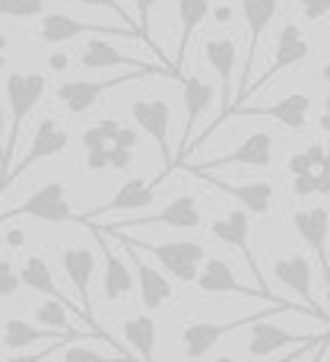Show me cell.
<instances>
[{
	"instance_id": "1",
	"label": "cell",
	"mask_w": 330,
	"mask_h": 362,
	"mask_svg": "<svg viewBox=\"0 0 330 362\" xmlns=\"http://www.w3.org/2000/svg\"><path fill=\"white\" fill-rule=\"evenodd\" d=\"M48 80L45 74H10L6 76V102H10V137H6V150H4V163H0V178L10 172V159L16 153L19 134H23L25 118L32 115V108L42 102Z\"/></svg>"
},
{
	"instance_id": "2",
	"label": "cell",
	"mask_w": 330,
	"mask_h": 362,
	"mask_svg": "<svg viewBox=\"0 0 330 362\" xmlns=\"http://www.w3.org/2000/svg\"><path fill=\"white\" fill-rule=\"evenodd\" d=\"M276 312H299L295 302H286V305H270L267 312H257V315H248V318H235V321H225V325H210V321H194V325H184L181 331V353L184 359H204L225 334L232 331H242V327H251L254 321L261 318H273Z\"/></svg>"
},
{
	"instance_id": "3",
	"label": "cell",
	"mask_w": 330,
	"mask_h": 362,
	"mask_svg": "<svg viewBox=\"0 0 330 362\" xmlns=\"http://www.w3.org/2000/svg\"><path fill=\"white\" fill-rule=\"evenodd\" d=\"M19 216H32V219H42V223H76V219H80L73 213V206H70L67 187H64L61 181H48V185H42L38 191H32L19 206L0 213V223L19 219Z\"/></svg>"
},
{
	"instance_id": "4",
	"label": "cell",
	"mask_w": 330,
	"mask_h": 362,
	"mask_svg": "<svg viewBox=\"0 0 330 362\" xmlns=\"http://www.w3.org/2000/svg\"><path fill=\"white\" fill-rule=\"evenodd\" d=\"M134 245L156 257L163 264V270H168L178 283H197L200 264L206 261V248L200 242H191V238H181V242H153V245L134 238Z\"/></svg>"
},
{
	"instance_id": "5",
	"label": "cell",
	"mask_w": 330,
	"mask_h": 362,
	"mask_svg": "<svg viewBox=\"0 0 330 362\" xmlns=\"http://www.w3.org/2000/svg\"><path fill=\"white\" fill-rule=\"evenodd\" d=\"M61 264H64V274H67V280L73 283L76 296H80V312H83V321L89 325V331L99 334V337L105 340V344L118 346L105 331H102L99 325H95V315H93L89 283H93V274H95V255H93L89 248H83V245H70V248H64V251H61Z\"/></svg>"
},
{
	"instance_id": "6",
	"label": "cell",
	"mask_w": 330,
	"mask_h": 362,
	"mask_svg": "<svg viewBox=\"0 0 330 362\" xmlns=\"http://www.w3.org/2000/svg\"><path fill=\"white\" fill-rule=\"evenodd\" d=\"M131 118L134 124L140 127L143 134H150L156 140L159 153H163V172L153 178V185H159L168 172H175V156L172 146H168V124H172V105L165 99H137L131 105Z\"/></svg>"
},
{
	"instance_id": "7",
	"label": "cell",
	"mask_w": 330,
	"mask_h": 362,
	"mask_svg": "<svg viewBox=\"0 0 330 362\" xmlns=\"http://www.w3.org/2000/svg\"><path fill=\"white\" fill-rule=\"evenodd\" d=\"M276 6H280V0H242V13H244V23H248V51H244V64L238 70L242 83H238V93L232 95V108H242V95L251 86V70H254V61H257V45H261L264 29L273 23ZM225 121H229V115H225Z\"/></svg>"
},
{
	"instance_id": "8",
	"label": "cell",
	"mask_w": 330,
	"mask_h": 362,
	"mask_svg": "<svg viewBox=\"0 0 330 362\" xmlns=\"http://www.w3.org/2000/svg\"><path fill=\"white\" fill-rule=\"evenodd\" d=\"M210 232H213V238H219L223 245L235 248L238 255L244 257V264H248V270H251V276H254L257 289H261V293L267 296V299H276V296L270 293L267 280H264L261 267H257L254 255H251V216H248V213H244V210H232L229 216L213 219V223H210Z\"/></svg>"
},
{
	"instance_id": "9",
	"label": "cell",
	"mask_w": 330,
	"mask_h": 362,
	"mask_svg": "<svg viewBox=\"0 0 330 362\" xmlns=\"http://www.w3.org/2000/svg\"><path fill=\"white\" fill-rule=\"evenodd\" d=\"M270 163H273V137H270L267 131H254V134H248L232 153L210 159V163L187 165V172H191V175H206L210 169H225V165H254V169H267Z\"/></svg>"
},
{
	"instance_id": "10",
	"label": "cell",
	"mask_w": 330,
	"mask_h": 362,
	"mask_svg": "<svg viewBox=\"0 0 330 362\" xmlns=\"http://www.w3.org/2000/svg\"><path fill=\"white\" fill-rule=\"evenodd\" d=\"M140 76L146 80V76H163V74H140V70H127V74L112 76V80H99V83L67 80V83H61V86H57V102H61L70 115H83V112H89V108L99 102L102 93L118 89V86H124V83H131V80H140Z\"/></svg>"
},
{
	"instance_id": "11",
	"label": "cell",
	"mask_w": 330,
	"mask_h": 362,
	"mask_svg": "<svg viewBox=\"0 0 330 362\" xmlns=\"http://www.w3.org/2000/svg\"><path fill=\"white\" fill-rule=\"evenodd\" d=\"M308 57V42H305V35H302V29L295 23H286L283 25V32H280V38H276V54H273V61H270V67L264 70V76L261 80H254L248 89H244V95H242V105L254 95V89H261V86H267L273 76H280L283 70H289V67H295V64H302ZM235 112V108H232Z\"/></svg>"
},
{
	"instance_id": "12",
	"label": "cell",
	"mask_w": 330,
	"mask_h": 362,
	"mask_svg": "<svg viewBox=\"0 0 330 362\" xmlns=\"http://www.w3.org/2000/svg\"><path fill=\"white\" fill-rule=\"evenodd\" d=\"M86 32H95V35H124V38H140L137 29H127V25H102V23H83V19H73L67 13H45L42 16V42L48 45H61L70 42L73 35H86ZM143 42V38H140Z\"/></svg>"
},
{
	"instance_id": "13",
	"label": "cell",
	"mask_w": 330,
	"mask_h": 362,
	"mask_svg": "<svg viewBox=\"0 0 330 362\" xmlns=\"http://www.w3.org/2000/svg\"><path fill=\"white\" fill-rule=\"evenodd\" d=\"M80 67H86V70L131 67V70H140V74H163V76H172V80H184V76H178L175 70H165L163 64H146V61H140V57L127 54V51H118L114 45L102 42V38H95V42H89L86 48H83Z\"/></svg>"
},
{
	"instance_id": "14",
	"label": "cell",
	"mask_w": 330,
	"mask_h": 362,
	"mask_svg": "<svg viewBox=\"0 0 330 362\" xmlns=\"http://www.w3.org/2000/svg\"><path fill=\"white\" fill-rule=\"evenodd\" d=\"M99 232H102V229H99ZM102 235H114L121 245H124L127 255H131L134 270H137V286H140V299H143V308L156 312V308H163L165 302H172V283H168L165 274H159L156 267H150V264L140 257V251H134L131 245H127V238L121 235V232H102Z\"/></svg>"
},
{
	"instance_id": "15",
	"label": "cell",
	"mask_w": 330,
	"mask_h": 362,
	"mask_svg": "<svg viewBox=\"0 0 330 362\" xmlns=\"http://www.w3.org/2000/svg\"><path fill=\"white\" fill-rule=\"evenodd\" d=\"M308 112H312V95L305 93H295V95H286V99H280L276 105H264V108H251V105H242L235 108V112H229V118H273L280 121L283 127H289V131H305L308 124Z\"/></svg>"
},
{
	"instance_id": "16",
	"label": "cell",
	"mask_w": 330,
	"mask_h": 362,
	"mask_svg": "<svg viewBox=\"0 0 330 362\" xmlns=\"http://www.w3.org/2000/svg\"><path fill=\"white\" fill-rule=\"evenodd\" d=\"M273 274H276V280H280L283 286H289L293 293L302 296L305 308L314 315V318L330 321V315L318 305V299H314V289H312V264H308V257H302V255L280 257V261L273 264Z\"/></svg>"
},
{
	"instance_id": "17",
	"label": "cell",
	"mask_w": 330,
	"mask_h": 362,
	"mask_svg": "<svg viewBox=\"0 0 330 362\" xmlns=\"http://www.w3.org/2000/svg\"><path fill=\"white\" fill-rule=\"evenodd\" d=\"M293 226L305 245L318 255L321 261V276L327 280V293H330V257H327V238H330V213L324 206H312V210H299L293 216Z\"/></svg>"
},
{
	"instance_id": "18",
	"label": "cell",
	"mask_w": 330,
	"mask_h": 362,
	"mask_svg": "<svg viewBox=\"0 0 330 362\" xmlns=\"http://www.w3.org/2000/svg\"><path fill=\"white\" fill-rule=\"evenodd\" d=\"M197 289H204V293H235V296H244V299H264V302H270V305H280L283 302V299H267L257 286L238 283V276L232 274V267L223 257H206L204 270L197 274Z\"/></svg>"
},
{
	"instance_id": "19",
	"label": "cell",
	"mask_w": 330,
	"mask_h": 362,
	"mask_svg": "<svg viewBox=\"0 0 330 362\" xmlns=\"http://www.w3.org/2000/svg\"><path fill=\"white\" fill-rule=\"evenodd\" d=\"M321 337V334H318ZM318 337H299V334H289L283 331L280 325H273L270 318H261L251 325V337H248V356L261 359V356H273L276 350H283V346H293V350H299V346H312L318 344Z\"/></svg>"
},
{
	"instance_id": "20",
	"label": "cell",
	"mask_w": 330,
	"mask_h": 362,
	"mask_svg": "<svg viewBox=\"0 0 330 362\" xmlns=\"http://www.w3.org/2000/svg\"><path fill=\"white\" fill-rule=\"evenodd\" d=\"M153 200H156V185L153 181H143V178H131L124 181V185L114 191V197L108 200V204L95 206L93 213H86V216H80L76 223H93V219L99 216H108V213H131V210H143V206H150Z\"/></svg>"
},
{
	"instance_id": "21",
	"label": "cell",
	"mask_w": 330,
	"mask_h": 362,
	"mask_svg": "<svg viewBox=\"0 0 330 362\" xmlns=\"http://www.w3.org/2000/svg\"><path fill=\"white\" fill-rule=\"evenodd\" d=\"M127 226H172V229H197L200 226V206L191 194H178L172 204H165L159 213L153 216H140V219H127L121 226H105V229H127Z\"/></svg>"
},
{
	"instance_id": "22",
	"label": "cell",
	"mask_w": 330,
	"mask_h": 362,
	"mask_svg": "<svg viewBox=\"0 0 330 362\" xmlns=\"http://www.w3.org/2000/svg\"><path fill=\"white\" fill-rule=\"evenodd\" d=\"M181 86H184V118L187 121H184V134H181V153L175 156V165L184 159L187 146H191L194 124L204 118V112L213 105V99H216V89H213L206 80H200V76H184V80H181Z\"/></svg>"
},
{
	"instance_id": "23",
	"label": "cell",
	"mask_w": 330,
	"mask_h": 362,
	"mask_svg": "<svg viewBox=\"0 0 330 362\" xmlns=\"http://www.w3.org/2000/svg\"><path fill=\"white\" fill-rule=\"evenodd\" d=\"M89 229H93L95 242H99L102 255H105V276H102V296H105V302H118V299H124V296H131L134 293V274L127 270V264L114 255V248L105 242V235H102L95 226H89Z\"/></svg>"
},
{
	"instance_id": "24",
	"label": "cell",
	"mask_w": 330,
	"mask_h": 362,
	"mask_svg": "<svg viewBox=\"0 0 330 362\" xmlns=\"http://www.w3.org/2000/svg\"><path fill=\"white\" fill-rule=\"evenodd\" d=\"M204 178L206 185L219 187V191L232 194L235 200H242L244 213H254V216H267L270 206H273V197H276V187L270 181H251V185H225L219 178H210V175H197Z\"/></svg>"
},
{
	"instance_id": "25",
	"label": "cell",
	"mask_w": 330,
	"mask_h": 362,
	"mask_svg": "<svg viewBox=\"0 0 330 362\" xmlns=\"http://www.w3.org/2000/svg\"><path fill=\"white\" fill-rule=\"evenodd\" d=\"M86 334H54V331H45V327L38 325H29V321L23 318H6L4 325V346L13 353L25 350V346L32 344H57V340H83Z\"/></svg>"
},
{
	"instance_id": "26",
	"label": "cell",
	"mask_w": 330,
	"mask_h": 362,
	"mask_svg": "<svg viewBox=\"0 0 330 362\" xmlns=\"http://www.w3.org/2000/svg\"><path fill=\"white\" fill-rule=\"evenodd\" d=\"M19 283L23 286H29V289H35V293H45L48 299H54V302H61L67 312H76L83 318V312L73 305V302L67 299V296L57 289V283H54V276H51V267H48V261L45 257H38V255H32V257H25V264H23V270H19Z\"/></svg>"
},
{
	"instance_id": "27",
	"label": "cell",
	"mask_w": 330,
	"mask_h": 362,
	"mask_svg": "<svg viewBox=\"0 0 330 362\" xmlns=\"http://www.w3.org/2000/svg\"><path fill=\"white\" fill-rule=\"evenodd\" d=\"M210 16V0H178V19H181V42H178V54H175V74L184 76V61L191 51V35L197 32V25Z\"/></svg>"
},
{
	"instance_id": "28",
	"label": "cell",
	"mask_w": 330,
	"mask_h": 362,
	"mask_svg": "<svg viewBox=\"0 0 330 362\" xmlns=\"http://www.w3.org/2000/svg\"><path fill=\"white\" fill-rule=\"evenodd\" d=\"M124 340L137 353V362H156V321L150 315H134L124 321Z\"/></svg>"
},
{
	"instance_id": "29",
	"label": "cell",
	"mask_w": 330,
	"mask_h": 362,
	"mask_svg": "<svg viewBox=\"0 0 330 362\" xmlns=\"http://www.w3.org/2000/svg\"><path fill=\"white\" fill-rule=\"evenodd\" d=\"M67 315H70L67 308H64L61 302H54V299L42 302V305L35 308V321L45 327V331H54V334H83V331H76V327H70Z\"/></svg>"
},
{
	"instance_id": "30",
	"label": "cell",
	"mask_w": 330,
	"mask_h": 362,
	"mask_svg": "<svg viewBox=\"0 0 330 362\" xmlns=\"http://www.w3.org/2000/svg\"><path fill=\"white\" fill-rule=\"evenodd\" d=\"M0 16L10 19L45 16V0H0Z\"/></svg>"
},
{
	"instance_id": "31",
	"label": "cell",
	"mask_w": 330,
	"mask_h": 362,
	"mask_svg": "<svg viewBox=\"0 0 330 362\" xmlns=\"http://www.w3.org/2000/svg\"><path fill=\"white\" fill-rule=\"evenodd\" d=\"M64 362H127V359H121V356H102V353L89 350V346L67 344V346H64Z\"/></svg>"
},
{
	"instance_id": "32",
	"label": "cell",
	"mask_w": 330,
	"mask_h": 362,
	"mask_svg": "<svg viewBox=\"0 0 330 362\" xmlns=\"http://www.w3.org/2000/svg\"><path fill=\"white\" fill-rule=\"evenodd\" d=\"M134 4H137V32H140V38L146 42V48L156 51V42H153V32H150V13L159 0H134Z\"/></svg>"
},
{
	"instance_id": "33",
	"label": "cell",
	"mask_w": 330,
	"mask_h": 362,
	"mask_svg": "<svg viewBox=\"0 0 330 362\" xmlns=\"http://www.w3.org/2000/svg\"><path fill=\"white\" fill-rule=\"evenodd\" d=\"M19 286H23V283H19L16 267H13L10 261H0V296H13Z\"/></svg>"
},
{
	"instance_id": "34",
	"label": "cell",
	"mask_w": 330,
	"mask_h": 362,
	"mask_svg": "<svg viewBox=\"0 0 330 362\" xmlns=\"http://www.w3.org/2000/svg\"><path fill=\"white\" fill-rule=\"evenodd\" d=\"M76 4H83V6H102V10H112L114 16L121 19V25H131V29H137V25H134V19H131V13H127L124 6L118 4V0H76Z\"/></svg>"
},
{
	"instance_id": "35",
	"label": "cell",
	"mask_w": 330,
	"mask_h": 362,
	"mask_svg": "<svg viewBox=\"0 0 330 362\" xmlns=\"http://www.w3.org/2000/svg\"><path fill=\"white\" fill-rule=\"evenodd\" d=\"M67 344H73V340H57V344H48L45 350H38V353H16V356H10L6 362H45L51 356L54 350H64Z\"/></svg>"
},
{
	"instance_id": "36",
	"label": "cell",
	"mask_w": 330,
	"mask_h": 362,
	"mask_svg": "<svg viewBox=\"0 0 330 362\" xmlns=\"http://www.w3.org/2000/svg\"><path fill=\"white\" fill-rule=\"evenodd\" d=\"M299 6L305 13V19H312V23H318L330 13V0H299Z\"/></svg>"
},
{
	"instance_id": "37",
	"label": "cell",
	"mask_w": 330,
	"mask_h": 362,
	"mask_svg": "<svg viewBox=\"0 0 330 362\" xmlns=\"http://www.w3.org/2000/svg\"><path fill=\"white\" fill-rule=\"evenodd\" d=\"M131 150H121V146H108V169H118V172H127L131 169Z\"/></svg>"
},
{
	"instance_id": "38",
	"label": "cell",
	"mask_w": 330,
	"mask_h": 362,
	"mask_svg": "<svg viewBox=\"0 0 330 362\" xmlns=\"http://www.w3.org/2000/svg\"><path fill=\"white\" fill-rule=\"evenodd\" d=\"M289 175L293 178H302V175H314L312 163L305 159V153H295L293 159H289Z\"/></svg>"
},
{
	"instance_id": "39",
	"label": "cell",
	"mask_w": 330,
	"mask_h": 362,
	"mask_svg": "<svg viewBox=\"0 0 330 362\" xmlns=\"http://www.w3.org/2000/svg\"><path fill=\"white\" fill-rule=\"evenodd\" d=\"M137 140H140L137 127H124V124H121L118 137H114V146H121V150H131V153H134V146H137Z\"/></svg>"
},
{
	"instance_id": "40",
	"label": "cell",
	"mask_w": 330,
	"mask_h": 362,
	"mask_svg": "<svg viewBox=\"0 0 330 362\" xmlns=\"http://www.w3.org/2000/svg\"><path fill=\"white\" fill-rule=\"evenodd\" d=\"M86 169H89V172H105V169H108V150H93V153H86Z\"/></svg>"
},
{
	"instance_id": "41",
	"label": "cell",
	"mask_w": 330,
	"mask_h": 362,
	"mask_svg": "<svg viewBox=\"0 0 330 362\" xmlns=\"http://www.w3.org/2000/svg\"><path fill=\"white\" fill-rule=\"evenodd\" d=\"M293 191H295V197H312L314 194V175L293 178Z\"/></svg>"
},
{
	"instance_id": "42",
	"label": "cell",
	"mask_w": 330,
	"mask_h": 362,
	"mask_svg": "<svg viewBox=\"0 0 330 362\" xmlns=\"http://www.w3.org/2000/svg\"><path fill=\"white\" fill-rule=\"evenodd\" d=\"M314 194L327 197V194H330V175H321V172H314Z\"/></svg>"
},
{
	"instance_id": "43",
	"label": "cell",
	"mask_w": 330,
	"mask_h": 362,
	"mask_svg": "<svg viewBox=\"0 0 330 362\" xmlns=\"http://www.w3.org/2000/svg\"><path fill=\"white\" fill-rule=\"evenodd\" d=\"M327 346H330V331L321 337V344L312 350V362H324V353H327Z\"/></svg>"
},
{
	"instance_id": "44",
	"label": "cell",
	"mask_w": 330,
	"mask_h": 362,
	"mask_svg": "<svg viewBox=\"0 0 330 362\" xmlns=\"http://www.w3.org/2000/svg\"><path fill=\"white\" fill-rule=\"evenodd\" d=\"M321 337H324V334H321ZM321 337H318V340H321ZM314 346H318V344H312V346H299V350H289V356H283V359H276V362H295V359L305 356L308 350H314Z\"/></svg>"
},
{
	"instance_id": "45",
	"label": "cell",
	"mask_w": 330,
	"mask_h": 362,
	"mask_svg": "<svg viewBox=\"0 0 330 362\" xmlns=\"http://www.w3.org/2000/svg\"><path fill=\"white\" fill-rule=\"evenodd\" d=\"M4 131H6V115H4V105H0V163H4V150H6V137H4Z\"/></svg>"
},
{
	"instance_id": "46",
	"label": "cell",
	"mask_w": 330,
	"mask_h": 362,
	"mask_svg": "<svg viewBox=\"0 0 330 362\" xmlns=\"http://www.w3.org/2000/svg\"><path fill=\"white\" fill-rule=\"evenodd\" d=\"M23 242H25V235H23L19 229H10V232H6V245H10V248H19Z\"/></svg>"
},
{
	"instance_id": "47",
	"label": "cell",
	"mask_w": 330,
	"mask_h": 362,
	"mask_svg": "<svg viewBox=\"0 0 330 362\" xmlns=\"http://www.w3.org/2000/svg\"><path fill=\"white\" fill-rule=\"evenodd\" d=\"M321 131L330 134V95L324 99V112H321Z\"/></svg>"
},
{
	"instance_id": "48",
	"label": "cell",
	"mask_w": 330,
	"mask_h": 362,
	"mask_svg": "<svg viewBox=\"0 0 330 362\" xmlns=\"http://www.w3.org/2000/svg\"><path fill=\"white\" fill-rule=\"evenodd\" d=\"M213 16H216V23H229L232 10H229V6H216V10H213Z\"/></svg>"
},
{
	"instance_id": "49",
	"label": "cell",
	"mask_w": 330,
	"mask_h": 362,
	"mask_svg": "<svg viewBox=\"0 0 330 362\" xmlns=\"http://www.w3.org/2000/svg\"><path fill=\"white\" fill-rule=\"evenodd\" d=\"M4 64H6V35L0 32V70H4Z\"/></svg>"
},
{
	"instance_id": "50",
	"label": "cell",
	"mask_w": 330,
	"mask_h": 362,
	"mask_svg": "<svg viewBox=\"0 0 330 362\" xmlns=\"http://www.w3.org/2000/svg\"><path fill=\"white\" fill-rule=\"evenodd\" d=\"M51 67H57V70L67 67V57H64V54H54V57H51Z\"/></svg>"
},
{
	"instance_id": "51",
	"label": "cell",
	"mask_w": 330,
	"mask_h": 362,
	"mask_svg": "<svg viewBox=\"0 0 330 362\" xmlns=\"http://www.w3.org/2000/svg\"><path fill=\"white\" fill-rule=\"evenodd\" d=\"M321 175H330V153H327V156H324V163H321Z\"/></svg>"
},
{
	"instance_id": "52",
	"label": "cell",
	"mask_w": 330,
	"mask_h": 362,
	"mask_svg": "<svg viewBox=\"0 0 330 362\" xmlns=\"http://www.w3.org/2000/svg\"><path fill=\"white\" fill-rule=\"evenodd\" d=\"M324 80H330V64H324Z\"/></svg>"
},
{
	"instance_id": "53",
	"label": "cell",
	"mask_w": 330,
	"mask_h": 362,
	"mask_svg": "<svg viewBox=\"0 0 330 362\" xmlns=\"http://www.w3.org/2000/svg\"><path fill=\"white\" fill-rule=\"evenodd\" d=\"M216 362H235V359H232V356H219Z\"/></svg>"
},
{
	"instance_id": "54",
	"label": "cell",
	"mask_w": 330,
	"mask_h": 362,
	"mask_svg": "<svg viewBox=\"0 0 330 362\" xmlns=\"http://www.w3.org/2000/svg\"><path fill=\"white\" fill-rule=\"evenodd\" d=\"M327 296H330V293H327Z\"/></svg>"
}]
</instances>
